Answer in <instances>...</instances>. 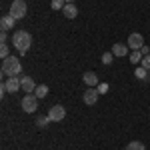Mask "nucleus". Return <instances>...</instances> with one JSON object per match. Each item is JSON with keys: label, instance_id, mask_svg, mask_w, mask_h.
Wrapping results in <instances>:
<instances>
[{"label": "nucleus", "instance_id": "nucleus-1", "mask_svg": "<svg viewBox=\"0 0 150 150\" xmlns=\"http://www.w3.org/2000/svg\"><path fill=\"white\" fill-rule=\"evenodd\" d=\"M12 44H14V48H16L20 54H26L28 48H30V44H32V36L28 34L26 30H16L14 36H12Z\"/></svg>", "mask_w": 150, "mask_h": 150}, {"label": "nucleus", "instance_id": "nucleus-2", "mask_svg": "<svg viewBox=\"0 0 150 150\" xmlns=\"http://www.w3.org/2000/svg\"><path fill=\"white\" fill-rule=\"evenodd\" d=\"M22 70V64L16 56H8L2 60V74H8V76H18Z\"/></svg>", "mask_w": 150, "mask_h": 150}, {"label": "nucleus", "instance_id": "nucleus-3", "mask_svg": "<svg viewBox=\"0 0 150 150\" xmlns=\"http://www.w3.org/2000/svg\"><path fill=\"white\" fill-rule=\"evenodd\" d=\"M8 14H10L12 18H16V20L24 18V16H26V2H24V0H14Z\"/></svg>", "mask_w": 150, "mask_h": 150}, {"label": "nucleus", "instance_id": "nucleus-4", "mask_svg": "<svg viewBox=\"0 0 150 150\" xmlns=\"http://www.w3.org/2000/svg\"><path fill=\"white\" fill-rule=\"evenodd\" d=\"M36 108H38V98H36V94H26L22 98V110L24 112H34Z\"/></svg>", "mask_w": 150, "mask_h": 150}, {"label": "nucleus", "instance_id": "nucleus-5", "mask_svg": "<svg viewBox=\"0 0 150 150\" xmlns=\"http://www.w3.org/2000/svg\"><path fill=\"white\" fill-rule=\"evenodd\" d=\"M64 116H66V108L60 106V104L52 106V108L48 110V118H50L52 122H60V120H64Z\"/></svg>", "mask_w": 150, "mask_h": 150}, {"label": "nucleus", "instance_id": "nucleus-6", "mask_svg": "<svg viewBox=\"0 0 150 150\" xmlns=\"http://www.w3.org/2000/svg\"><path fill=\"white\" fill-rule=\"evenodd\" d=\"M128 48H132V50H140V48L144 46V38L140 32H132V34L128 36Z\"/></svg>", "mask_w": 150, "mask_h": 150}, {"label": "nucleus", "instance_id": "nucleus-7", "mask_svg": "<svg viewBox=\"0 0 150 150\" xmlns=\"http://www.w3.org/2000/svg\"><path fill=\"white\" fill-rule=\"evenodd\" d=\"M98 96H100V92H98V88H88L86 92H84V104H88V106H92V104H96V100H98Z\"/></svg>", "mask_w": 150, "mask_h": 150}, {"label": "nucleus", "instance_id": "nucleus-8", "mask_svg": "<svg viewBox=\"0 0 150 150\" xmlns=\"http://www.w3.org/2000/svg\"><path fill=\"white\" fill-rule=\"evenodd\" d=\"M20 88H22L26 94H32L36 90V84L30 76H22V78H20Z\"/></svg>", "mask_w": 150, "mask_h": 150}, {"label": "nucleus", "instance_id": "nucleus-9", "mask_svg": "<svg viewBox=\"0 0 150 150\" xmlns=\"http://www.w3.org/2000/svg\"><path fill=\"white\" fill-rule=\"evenodd\" d=\"M4 88H6V92H16L20 88V78L18 76H8V80L4 82Z\"/></svg>", "mask_w": 150, "mask_h": 150}, {"label": "nucleus", "instance_id": "nucleus-10", "mask_svg": "<svg viewBox=\"0 0 150 150\" xmlns=\"http://www.w3.org/2000/svg\"><path fill=\"white\" fill-rule=\"evenodd\" d=\"M14 22H16V18H12L10 14H6V16L0 18V28L2 30H10V28H14Z\"/></svg>", "mask_w": 150, "mask_h": 150}, {"label": "nucleus", "instance_id": "nucleus-11", "mask_svg": "<svg viewBox=\"0 0 150 150\" xmlns=\"http://www.w3.org/2000/svg\"><path fill=\"white\" fill-rule=\"evenodd\" d=\"M112 54H114V56H126L128 54V44L116 42L114 46H112Z\"/></svg>", "mask_w": 150, "mask_h": 150}, {"label": "nucleus", "instance_id": "nucleus-12", "mask_svg": "<svg viewBox=\"0 0 150 150\" xmlns=\"http://www.w3.org/2000/svg\"><path fill=\"white\" fill-rule=\"evenodd\" d=\"M84 82H86L88 86H92V88H96V86L100 84V82H98V76H96L94 72H86V74H84Z\"/></svg>", "mask_w": 150, "mask_h": 150}, {"label": "nucleus", "instance_id": "nucleus-13", "mask_svg": "<svg viewBox=\"0 0 150 150\" xmlns=\"http://www.w3.org/2000/svg\"><path fill=\"white\" fill-rule=\"evenodd\" d=\"M62 12H64V16H66V18H76V14H78V10H76V6H74V4H66V6L62 8Z\"/></svg>", "mask_w": 150, "mask_h": 150}, {"label": "nucleus", "instance_id": "nucleus-14", "mask_svg": "<svg viewBox=\"0 0 150 150\" xmlns=\"http://www.w3.org/2000/svg\"><path fill=\"white\" fill-rule=\"evenodd\" d=\"M34 94H36V98H46V96H48V86H46V84H40V86H36Z\"/></svg>", "mask_w": 150, "mask_h": 150}, {"label": "nucleus", "instance_id": "nucleus-15", "mask_svg": "<svg viewBox=\"0 0 150 150\" xmlns=\"http://www.w3.org/2000/svg\"><path fill=\"white\" fill-rule=\"evenodd\" d=\"M142 52H140V50H132V52H130V62H132V64H138V62H142Z\"/></svg>", "mask_w": 150, "mask_h": 150}, {"label": "nucleus", "instance_id": "nucleus-16", "mask_svg": "<svg viewBox=\"0 0 150 150\" xmlns=\"http://www.w3.org/2000/svg\"><path fill=\"white\" fill-rule=\"evenodd\" d=\"M126 150H146V146L142 142H138V140H134V142H130L126 146Z\"/></svg>", "mask_w": 150, "mask_h": 150}, {"label": "nucleus", "instance_id": "nucleus-17", "mask_svg": "<svg viewBox=\"0 0 150 150\" xmlns=\"http://www.w3.org/2000/svg\"><path fill=\"white\" fill-rule=\"evenodd\" d=\"M52 10H62L64 6H66V0H52Z\"/></svg>", "mask_w": 150, "mask_h": 150}, {"label": "nucleus", "instance_id": "nucleus-18", "mask_svg": "<svg viewBox=\"0 0 150 150\" xmlns=\"http://www.w3.org/2000/svg\"><path fill=\"white\" fill-rule=\"evenodd\" d=\"M48 122H50V118H48V116H38V118H36V126H40V128H44Z\"/></svg>", "mask_w": 150, "mask_h": 150}, {"label": "nucleus", "instance_id": "nucleus-19", "mask_svg": "<svg viewBox=\"0 0 150 150\" xmlns=\"http://www.w3.org/2000/svg\"><path fill=\"white\" fill-rule=\"evenodd\" d=\"M112 58H114L112 52H104L102 54V64H112Z\"/></svg>", "mask_w": 150, "mask_h": 150}, {"label": "nucleus", "instance_id": "nucleus-20", "mask_svg": "<svg viewBox=\"0 0 150 150\" xmlns=\"http://www.w3.org/2000/svg\"><path fill=\"white\" fill-rule=\"evenodd\" d=\"M134 76H136V78H140V80H142V78H146V68H144V66H138V68H136V72H134Z\"/></svg>", "mask_w": 150, "mask_h": 150}, {"label": "nucleus", "instance_id": "nucleus-21", "mask_svg": "<svg viewBox=\"0 0 150 150\" xmlns=\"http://www.w3.org/2000/svg\"><path fill=\"white\" fill-rule=\"evenodd\" d=\"M96 88H98V92H100V94H106V92H108V82H100Z\"/></svg>", "mask_w": 150, "mask_h": 150}, {"label": "nucleus", "instance_id": "nucleus-22", "mask_svg": "<svg viewBox=\"0 0 150 150\" xmlns=\"http://www.w3.org/2000/svg\"><path fill=\"white\" fill-rule=\"evenodd\" d=\"M140 66H144L146 70H150V54H148V56H144V58H142V62H140Z\"/></svg>", "mask_w": 150, "mask_h": 150}, {"label": "nucleus", "instance_id": "nucleus-23", "mask_svg": "<svg viewBox=\"0 0 150 150\" xmlns=\"http://www.w3.org/2000/svg\"><path fill=\"white\" fill-rule=\"evenodd\" d=\"M0 56H2V60L10 56V54H8V46H6V44H2V48H0Z\"/></svg>", "mask_w": 150, "mask_h": 150}, {"label": "nucleus", "instance_id": "nucleus-24", "mask_svg": "<svg viewBox=\"0 0 150 150\" xmlns=\"http://www.w3.org/2000/svg\"><path fill=\"white\" fill-rule=\"evenodd\" d=\"M140 52H142V56H148V54H150V48L148 46H142V48H140Z\"/></svg>", "mask_w": 150, "mask_h": 150}, {"label": "nucleus", "instance_id": "nucleus-25", "mask_svg": "<svg viewBox=\"0 0 150 150\" xmlns=\"http://www.w3.org/2000/svg\"><path fill=\"white\" fill-rule=\"evenodd\" d=\"M0 42L6 44V30H2V34H0Z\"/></svg>", "mask_w": 150, "mask_h": 150}, {"label": "nucleus", "instance_id": "nucleus-26", "mask_svg": "<svg viewBox=\"0 0 150 150\" xmlns=\"http://www.w3.org/2000/svg\"><path fill=\"white\" fill-rule=\"evenodd\" d=\"M66 4H74V0H66Z\"/></svg>", "mask_w": 150, "mask_h": 150}]
</instances>
